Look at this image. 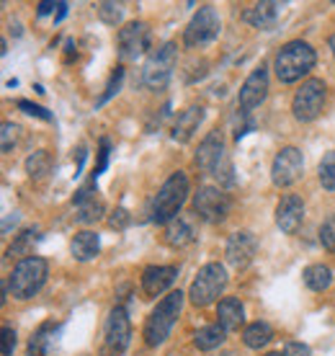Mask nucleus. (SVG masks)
I'll return each instance as SVG.
<instances>
[{"instance_id": "a19ab883", "label": "nucleus", "mask_w": 335, "mask_h": 356, "mask_svg": "<svg viewBox=\"0 0 335 356\" xmlns=\"http://www.w3.org/2000/svg\"><path fill=\"white\" fill-rule=\"evenodd\" d=\"M54 8H57V3H52V0H44V3H39V8H36V16H49Z\"/></svg>"}, {"instance_id": "a878e982", "label": "nucleus", "mask_w": 335, "mask_h": 356, "mask_svg": "<svg viewBox=\"0 0 335 356\" xmlns=\"http://www.w3.org/2000/svg\"><path fill=\"white\" fill-rule=\"evenodd\" d=\"M304 284L312 289V292H325L327 286L333 284V271L325 266V264H312V266L304 268Z\"/></svg>"}, {"instance_id": "c85d7f7f", "label": "nucleus", "mask_w": 335, "mask_h": 356, "mask_svg": "<svg viewBox=\"0 0 335 356\" xmlns=\"http://www.w3.org/2000/svg\"><path fill=\"white\" fill-rule=\"evenodd\" d=\"M42 235H39V227H28V230H24L21 235H16V241H13V245L8 248V256L13 259V256H24V259H28V253H31V248H34V243L39 241Z\"/></svg>"}, {"instance_id": "423d86ee", "label": "nucleus", "mask_w": 335, "mask_h": 356, "mask_svg": "<svg viewBox=\"0 0 335 356\" xmlns=\"http://www.w3.org/2000/svg\"><path fill=\"white\" fill-rule=\"evenodd\" d=\"M178 63V47L173 42H165L163 47H158L155 52L150 54V60L142 70V78H145V86L150 90H163L173 78V70H176Z\"/></svg>"}, {"instance_id": "5701e85b", "label": "nucleus", "mask_w": 335, "mask_h": 356, "mask_svg": "<svg viewBox=\"0 0 335 356\" xmlns=\"http://www.w3.org/2000/svg\"><path fill=\"white\" fill-rule=\"evenodd\" d=\"M196 241V230L194 225L188 222L186 217H176L173 222L165 225V243L173 245V248H183V245H191Z\"/></svg>"}, {"instance_id": "f257e3e1", "label": "nucleus", "mask_w": 335, "mask_h": 356, "mask_svg": "<svg viewBox=\"0 0 335 356\" xmlns=\"http://www.w3.org/2000/svg\"><path fill=\"white\" fill-rule=\"evenodd\" d=\"M315 63H318V54H315V49H312L307 42H302V39L286 42V44L279 49V54H276V60H274L276 78L281 83H286V86H289V83H297L315 67Z\"/></svg>"}, {"instance_id": "6ab92c4d", "label": "nucleus", "mask_w": 335, "mask_h": 356, "mask_svg": "<svg viewBox=\"0 0 335 356\" xmlns=\"http://www.w3.org/2000/svg\"><path fill=\"white\" fill-rule=\"evenodd\" d=\"M204 122V106H188L186 111H181L176 119V124H173V140L176 143H188L191 137L196 134L199 124Z\"/></svg>"}, {"instance_id": "1a4fd4ad", "label": "nucleus", "mask_w": 335, "mask_h": 356, "mask_svg": "<svg viewBox=\"0 0 335 356\" xmlns=\"http://www.w3.org/2000/svg\"><path fill=\"white\" fill-rule=\"evenodd\" d=\"M194 212L199 220L209 225L222 222L229 214V196L222 188L214 186H202L194 194Z\"/></svg>"}, {"instance_id": "79ce46f5", "label": "nucleus", "mask_w": 335, "mask_h": 356, "mask_svg": "<svg viewBox=\"0 0 335 356\" xmlns=\"http://www.w3.org/2000/svg\"><path fill=\"white\" fill-rule=\"evenodd\" d=\"M67 8H70L67 3H57V16H54V24H60L62 18L67 16Z\"/></svg>"}, {"instance_id": "c03bdc74", "label": "nucleus", "mask_w": 335, "mask_h": 356, "mask_svg": "<svg viewBox=\"0 0 335 356\" xmlns=\"http://www.w3.org/2000/svg\"><path fill=\"white\" fill-rule=\"evenodd\" d=\"M101 356H122V354H116V351H108V348H104V351H101Z\"/></svg>"}, {"instance_id": "f704fd0d", "label": "nucleus", "mask_w": 335, "mask_h": 356, "mask_svg": "<svg viewBox=\"0 0 335 356\" xmlns=\"http://www.w3.org/2000/svg\"><path fill=\"white\" fill-rule=\"evenodd\" d=\"M16 106L21 108V111H26L28 116H36V119H42V122H52V114H49L44 106H36V104H31V101H26V98L16 101Z\"/></svg>"}, {"instance_id": "cd10ccee", "label": "nucleus", "mask_w": 335, "mask_h": 356, "mask_svg": "<svg viewBox=\"0 0 335 356\" xmlns=\"http://www.w3.org/2000/svg\"><path fill=\"white\" fill-rule=\"evenodd\" d=\"M101 217H104V202L96 199V196H90V199H85V202L78 204L75 220H78L80 225H93V222H98Z\"/></svg>"}, {"instance_id": "aec40b11", "label": "nucleus", "mask_w": 335, "mask_h": 356, "mask_svg": "<svg viewBox=\"0 0 335 356\" xmlns=\"http://www.w3.org/2000/svg\"><path fill=\"white\" fill-rule=\"evenodd\" d=\"M60 330H62L60 323H54V321L42 323V325L34 330L31 341H28V354L31 356H49L54 341H57V336H60Z\"/></svg>"}, {"instance_id": "2f4dec72", "label": "nucleus", "mask_w": 335, "mask_h": 356, "mask_svg": "<svg viewBox=\"0 0 335 356\" xmlns=\"http://www.w3.org/2000/svg\"><path fill=\"white\" fill-rule=\"evenodd\" d=\"M122 81H124V67H116V70L111 72V78H108V83H106V90H104V96L98 98L96 106H104V104H108V101L119 93V88H122Z\"/></svg>"}, {"instance_id": "a211bd4d", "label": "nucleus", "mask_w": 335, "mask_h": 356, "mask_svg": "<svg viewBox=\"0 0 335 356\" xmlns=\"http://www.w3.org/2000/svg\"><path fill=\"white\" fill-rule=\"evenodd\" d=\"M281 8L284 6L276 3V0H261L253 8H247L245 13H243V18L256 29H271V26H276V21L281 16Z\"/></svg>"}, {"instance_id": "0eeeda50", "label": "nucleus", "mask_w": 335, "mask_h": 356, "mask_svg": "<svg viewBox=\"0 0 335 356\" xmlns=\"http://www.w3.org/2000/svg\"><path fill=\"white\" fill-rule=\"evenodd\" d=\"M220 29H222V21L217 8L214 6H202V8L196 10V16L191 18V24L186 26L183 44L188 49H202V47L212 44L214 39L220 36Z\"/></svg>"}, {"instance_id": "393cba45", "label": "nucleus", "mask_w": 335, "mask_h": 356, "mask_svg": "<svg viewBox=\"0 0 335 356\" xmlns=\"http://www.w3.org/2000/svg\"><path fill=\"white\" fill-rule=\"evenodd\" d=\"M271 341H274V330H271L268 323L256 321L243 330V343H245L247 348H263V346H268Z\"/></svg>"}, {"instance_id": "7ed1b4c3", "label": "nucleus", "mask_w": 335, "mask_h": 356, "mask_svg": "<svg viewBox=\"0 0 335 356\" xmlns=\"http://www.w3.org/2000/svg\"><path fill=\"white\" fill-rule=\"evenodd\" d=\"M47 276H49V264L42 256L21 259L8 276L10 297H16V300H31L44 286Z\"/></svg>"}, {"instance_id": "a18cd8bd", "label": "nucleus", "mask_w": 335, "mask_h": 356, "mask_svg": "<svg viewBox=\"0 0 335 356\" xmlns=\"http://www.w3.org/2000/svg\"><path fill=\"white\" fill-rule=\"evenodd\" d=\"M330 49H333V57H335V34L330 36Z\"/></svg>"}, {"instance_id": "37998d69", "label": "nucleus", "mask_w": 335, "mask_h": 356, "mask_svg": "<svg viewBox=\"0 0 335 356\" xmlns=\"http://www.w3.org/2000/svg\"><path fill=\"white\" fill-rule=\"evenodd\" d=\"M18 217H21L18 212L8 214V217H6V222H3V232H8V230H10V225H16V222H18Z\"/></svg>"}, {"instance_id": "7c9ffc66", "label": "nucleus", "mask_w": 335, "mask_h": 356, "mask_svg": "<svg viewBox=\"0 0 335 356\" xmlns=\"http://www.w3.org/2000/svg\"><path fill=\"white\" fill-rule=\"evenodd\" d=\"M98 8V18L104 21V24H108V26H119L122 24V18H124V8H122V3H98L96 6Z\"/></svg>"}, {"instance_id": "9b49d317", "label": "nucleus", "mask_w": 335, "mask_h": 356, "mask_svg": "<svg viewBox=\"0 0 335 356\" xmlns=\"http://www.w3.org/2000/svg\"><path fill=\"white\" fill-rule=\"evenodd\" d=\"M302 170H304L302 152L297 150V147H281V150L276 152L274 165H271V181H274L279 188L291 186V184L302 176Z\"/></svg>"}, {"instance_id": "412c9836", "label": "nucleus", "mask_w": 335, "mask_h": 356, "mask_svg": "<svg viewBox=\"0 0 335 356\" xmlns=\"http://www.w3.org/2000/svg\"><path fill=\"white\" fill-rule=\"evenodd\" d=\"M217 318H220V325L227 333L232 330H240L243 328V323H245V307L240 302L238 297H224L217 307Z\"/></svg>"}, {"instance_id": "ea45409f", "label": "nucleus", "mask_w": 335, "mask_h": 356, "mask_svg": "<svg viewBox=\"0 0 335 356\" xmlns=\"http://www.w3.org/2000/svg\"><path fill=\"white\" fill-rule=\"evenodd\" d=\"M214 176L220 178L222 184H227V186H229V184H232V181H235V178H232V165H229V161H227V158H224V161H222V165H220V168L214 170Z\"/></svg>"}, {"instance_id": "58836bf2", "label": "nucleus", "mask_w": 335, "mask_h": 356, "mask_svg": "<svg viewBox=\"0 0 335 356\" xmlns=\"http://www.w3.org/2000/svg\"><path fill=\"white\" fill-rule=\"evenodd\" d=\"M284 354L286 356H312L307 343H300V341H289L286 346H284Z\"/></svg>"}, {"instance_id": "f8f14e48", "label": "nucleus", "mask_w": 335, "mask_h": 356, "mask_svg": "<svg viewBox=\"0 0 335 356\" xmlns=\"http://www.w3.org/2000/svg\"><path fill=\"white\" fill-rule=\"evenodd\" d=\"M265 96H268V67L261 65V67H256V70L247 75L243 88H240V96H238L240 111L247 114V111L258 108L265 101Z\"/></svg>"}, {"instance_id": "4468645a", "label": "nucleus", "mask_w": 335, "mask_h": 356, "mask_svg": "<svg viewBox=\"0 0 335 356\" xmlns=\"http://www.w3.org/2000/svg\"><path fill=\"white\" fill-rule=\"evenodd\" d=\"M258 241L250 230H238L229 235L227 248H224V256H227V264L235 268H245L250 261L256 259Z\"/></svg>"}, {"instance_id": "6e6552de", "label": "nucleus", "mask_w": 335, "mask_h": 356, "mask_svg": "<svg viewBox=\"0 0 335 356\" xmlns=\"http://www.w3.org/2000/svg\"><path fill=\"white\" fill-rule=\"evenodd\" d=\"M325 106V83L318 78H309L300 86V90L291 98V111L300 122H315Z\"/></svg>"}, {"instance_id": "e433bc0d", "label": "nucleus", "mask_w": 335, "mask_h": 356, "mask_svg": "<svg viewBox=\"0 0 335 356\" xmlns=\"http://www.w3.org/2000/svg\"><path fill=\"white\" fill-rule=\"evenodd\" d=\"M126 225H129V212H126L124 207L114 209V212H111V217H108V227H111V230H124Z\"/></svg>"}, {"instance_id": "2eb2a0df", "label": "nucleus", "mask_w": 335, "mask_h": 356, "mask_svg": "<svg viewBox=\"0 0 335 356\" xmlns=\"http://www.w3.org/2000/svg\"><path fill=\"white\" fill-rule=\"evenodd\" d=\"M302 222H304V202H302V196H281V202L276 207V225H279V230L286 232V235H294L302 227Z\"/></svg>"}, {"instance_id": "f03ea898", "label": "nucleus", "mask_w": 335, "mask_h": 356, "mask_svg": "<svg viewBox=\"0 0 335 356\" xmlns=\"http://www.w3.org/2000/svg\"><path fill=\"white\" fill-rule=\"evenodd\" d=\"M183 297L186 294L178 289V292H170L168 297H163L158 302V307L150 312V318L145 323V343L150 348H158L160 343H165V339L170 336V330L176 325L178 315L183 310Z\"/></svg>"}, {"instance_id": "72a5a7b5", "label": "nucleus", "mask_w": 335, "mask_h": 356, "mask_svg": "<svg viewBox=\"0 0 335 356\" xmlns=\"http://www.w3.org/2000/svg\"><path fill=\"white\" fill-rule=\"evenodd\" d=\"M320 243H322V248L335 253V214H330L322 227H320Z\"/></svg>"}, {"instance_id": "20e7f679", "label": "nucleus", "mask_w": 335, "mask_h": 356, "mask_svg": "<svg viewBox=\"0 0 335 356\" xmlns=\"http://www.w3.org/2000/svg\"><path fill=\"white\" fill-rule=\"evenodd\" d=\"M186 196H188V178H186L183 170H176L160 186L158 196L152 202V222L158 225L173 222L178 217V212H181V207H183Z\"/></svg>"}, {"instance_id": "ddd939ff", "label": "nucleus", "mask_w": 335, "mask_h": 356, "mask_svg": "<svg viewBox=\"0 0 335 356\" xmlns=\"http://www.w3.org/2000/svg\"><path fill=\"white\" fill-rule=\"evenodd\" d=\"M129 341H132V323H129V315L122 305H116L114 310L108 312L106 321V343L104 348L108 351H116V354H124L129 348Z\"/></svg>"}, {"instance_id": "49530a36", "label": "nucleus", "mask_w": 335, "mask_h": 356, "mask_svg": "<svg viewBox=\"0 0 335 356\" xmlns=\"http://www.w3.org/2000/svg\"><path fill=\"white\" fill-rule=\"evenodd\" d=\"M265 356H286V354H281V351H271V354H265Z\"/></svg>"}, {"instance_id": "4c0bfd02", "label": "nucleus", "mask_w": 335, "mask_h": 356, "mask_svg": "<svg viewBox=\"0 0 335 356\" xmlns=\"http://www.w3.org/2000/svg\"><path fill=\"white\" fill-rule=\"evenodd\" d=\"M16 351V330L3 328V356H13Z\"/></svg>"}, {"instance_id": "dca6fc26", "label": "nucleus", "mask_w": 335, "mask_h": 356, "mask_svg": "<svg viewBox=\"0 0 335 356\" xmlns=\"http://www.w3.org/2000/svg\"><path fill=\"white\" fill-rule=\"evenodd\" d=\"M227 155H224V140H222L220 129H214L204 137V143L199 145V150H196V165L199 170L204 173H214V170L220 168L222 161H224Z\"/></svg>"}, {"instance_id": "b1692460", "label": "nucleus", "mask_w": 335, "mask_h": 356, "mask_svg": "<svg viewBox=\"0 0 335 356\" xmlns=\"http://www.w3.org/2000/svg\"><path fill=\"white\" fill-rule=\"evenodd\" d=\"M224 339H227V330L217 323V325H204V328L196 330L194 343L199 351H214V348H220L224 343Z\"/></svg>"}, {"instance_id": "473e14b6", "label": "nucleus", "mask_w": 335, "mask_h": 356, "mask_svg": "<svg viewBox=\"0 0 335 356\" xmlns=\"http://www.w3.org/2000/svg\"><path fill=\"white\" fill-rule=\"evenodd\" d=\"M0 140H3V152H13V147L21 140V127L13 124V122H6L3 132H0Z\"/></svg>"}, {"instance_id": "9d476101", "label": "nucleus", "mask_w": 335, "mask_h": 356, "mask_svg": "<svg viewBox=\"0 0 335 356\" xmlns=\"http://www.w3.org/2000/svg\"><path fill=\"white\" fill-rule=\"evenodd\" d=\"M150 42H152V34L147 24H142V21H132V24H126L124 29H119V39H116V44H119V57L122 60H137L142 54L150 49Z\"/></svg>"}, {"instance_id": "f3484780", "label": "nucleus", "mask_w": 335, "mask_h": 356, "mask_svg": "<svg viewBox=\"0 0 335 356\" xmlns=\"http://www.w3.org/2000/svg\"><path fill=\"white\" fill-rule=\"evenodd\" d=\"M178 279L176 266H150L142 274V289L147 297H160Z\"/></svg>"}, {"instance_id": "c9c22d12", "label": "nucleus", "mask_w": 335, "mask_h": 356, "mask_svg": "<svg viewBox=\"0 0 335 356\" xmlns=\"http://www.w3.org/2000/svg\"><path fill=\"white\" fill-rule=\"evenodd\" d=\"M108 152H111V143H108L106 137L101 140V150H98V165H96V170H93V181H96L104 170H106V165H108Z\"/></svg>"}, {"instance_id": "c756f323", "label": "nucleus", "mask_w": 335, "mask_h": 356, "mask_svg": "<svg viewBox=\"0 0 335 356\" xmlns=\"http://www.w3.org/2000/svg\"><path fill=\"white\" fill-rule=\"evenodd\" d=\"M318 176H320V184H322V188H327V191H335V150H330L325 158L320 161Z\"/></svg>"}, {"instance_id": "bb28decb", "label": "nucleus", "mask_w": 335, "mask_h": 356, "mask_svg": "<svg viewBox=\"0 0 335 356\" xmlns=\"http://www.w3.org/2000/svg\"><path fill=\"white\" fill-rule=\"evenodd\" d=\"M49 170H52V155L47 150H36L26 158V173L34 181H42Z\"/></svg>"}, {"instance_id": "4be33fe9", "label": "nucleus", "mask_w": 335, "mask_h": 356, "mask_svg": "<svg viewBox=\"0 0 335 356\" xmlns=\"http://www.w3.org/2000/svg\"><path fill=\"white\" fill-rule=\"evenodd\" d=\"M98 250H101V238H98V232L93 230H80L75 232V238L70 243V253L75 256V261H93L98 256Z\"/></svg>"}, {"instance_id": "39448f33", "label": "nucleus", "mask_w": 335, "mask_h": 356, "mask_svg": "<svg viewBox=\"0 0 335 356\" xmlns=\"http://www.w3.org/2000/svg\"><path fill=\"white\" fill-rule=\"evenodd\" d=\"M227 286V271L222 264H206V266L199 268L196 279L191 282V289H188V297L196 307H206L220 300V294L224 292Z\"/></svg>"}]
</instances>
